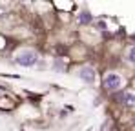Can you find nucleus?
<instances>
[{"mask_svg":"<svg viewBox=\"0 0 135 131\" xmlns=\"http://www.w3.org/2000/svg\"><path fill=\"white\" fill-rule=\"evenodd\" d=\"M122 77L119 75V73H106L104 75V80H102V84H104V87L108 89V91H117V89H120V86H122Z\"/></svg>","mask_w":135,"mask_h":131,"instance_id":"1","label":"nucleus"},{"mask_svg":"<svg viewBox=\"0 0 135 131\" xmlns=\"http://www.w3.org/2000/svg\"><path fill=\"white\" fill-rule=\"evenodd\" d=\"M37 60H38V55H37L35 51H31V49H26V51H22L20 55H17V62H18L20 66H26V67L35 66Z\"/></svg>","mask_w":135,"mask_h":131,"instance_id":"2","label":"nucleus"},{"mask_svg":"<svg viewBox=\"0 0 135 131\" xmlns=\"http://www.w3.org/2000/svg\"><path fill=\"white\" fill-rule=\"evenodd\" d=\"M79 77H80L84 82L91 84V82H95V69H93V67H90V66H84V67H80Z\"/></svg>","mask_w":135,"mask_h":131,"instance_id":"3","label":"nucleus"},{"mask_svg":"<svg viewBox=\"0 0 135 131\" xmlns=\"http://www.w3.org/2000/svg\"><path fill=\"white\" fill-rule=\"evenodd\" d=\"M120 102L126 108H135V93L133 91H126L120 95Z\"/></svg>","mask_w":135,"mask_h":131,"instance_id":"4","label":"nucleus"},{"mask_svg":"<svg viewBox=\"0 0 135 131\" xmlns=\"http://www.w3.org/2000/svg\"><path fill=\"white\" fill-rule=\"evenodd\" d=\"M90 20H91V15L88 11H82V13L79 15V22H80V24H88Z\"/></svg>","mask_w":135,"mask_h":131,"instance_id":"5","label":"nucleus"},{"mask_svg":"<svg viewBox=\"0 0 135 131\" xmlns=\"http://www.w3.org/2000/svg\"><path fill=\"white\" fill-rule=\"evenodd\" d=\"M126 58H128L132 64H135V46H132V47L128 49V53H126Z\"/></svg>","mask_w":135,"mask_h":131,"instance_id":"6","label":"nucleus"},{"mask_svg":"<svg viewBox=\"0 0 135 131\" xmlns=\"http://www.w3.org/2000/svg\"><path fill=\"white\" fill-rule=\"evenodd\" d=\"M55 66H57V67H55V69H59V71H60V69H62V62H60V60H59V62H55Z\"/></svg>","mask_w":135,"mask_h":131,"instance_id":"7","label":"nucleus"}]
</instances>
